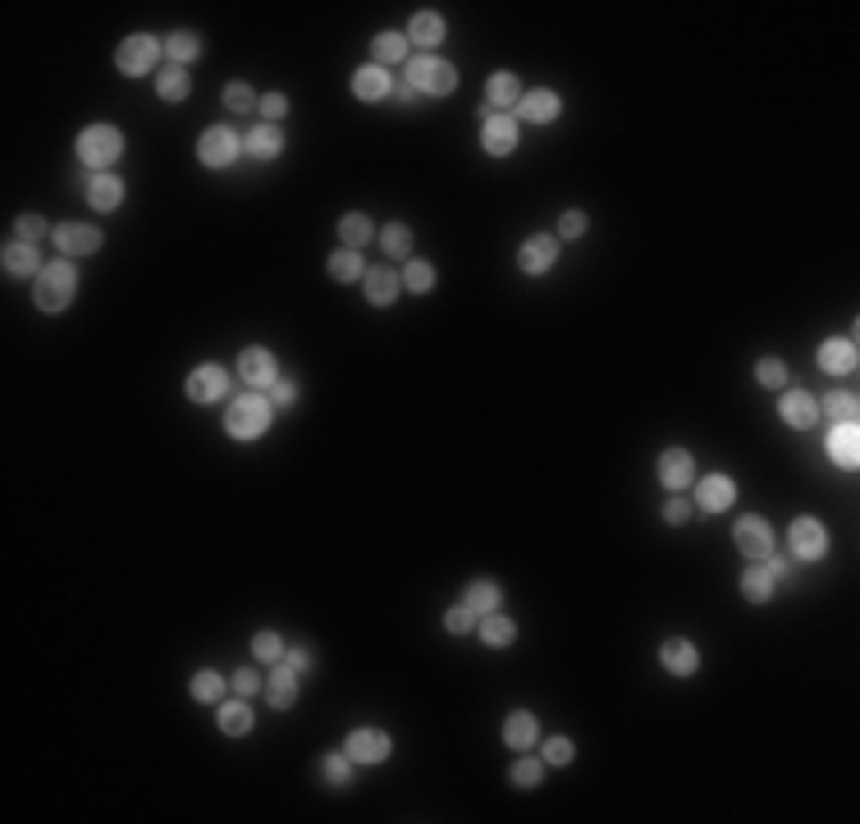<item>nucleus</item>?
Here are the masks:
<instances>
[{"label":"nucleus","mask_w":860,"mask_h":824,"mask_svg":"<svg viewBox=\"0 0 860 824\" xmlns=\"http://www.w3.org/2000/svg\"><path fill=\"white\" fill-rule=\"evenodd\" d=\"M755 376H760V385H769V390H778L783 380H787V367L778 362V358H764L760 367H755Z\"/></svg>","instance_id":"obj_46"},{"label":"nucleus","mask_w":860,"mask_h":824,"mask_svg":"<svg viewBox=\"0 0 860 824\" xmlns=\"http://www.w3.org/2000/svg\"><path fill=\"white\" fill-rule=\"evenodd\" d=\"M266 696H270V706H275V710H289V706L298 701V674L289 669V664H279V669L270 674Z\"/></svg>","instance_id":"obj_23"},{"label":"nucleus","mask_w":860,"mask_h":824,"mask_svg":"<svg viewBox=\"0 0 860 824\" xmlns=\"http://www.w3.org/2000/svg\"><path fill=\"white\" fill-rule=\"evenodd\" d=\"M289 669H293V674H302V669H311V650H307V646H298V650H289Z\"/></svg>","instance_id":"obj_57"},{"label":"nucleus","mask_w":860,"mask_h":824,"mask_svg":"<svg viewBox=\"0 0 860 824\" xmlns=\"http://www.w3.org/2000/svg\"><path fill=\"white\" fill-rule=\"evenodd\" d=\"M403 284L412 294H426L430 284H435V271H430V262H407V271H403Z\"/></svg>","instance_id":"obj_42"},{"label":"nucleus","mask_w":860,"mask_h":824,"mask_svg":"<svg viewBox=\"0 0 860 824\" xmlns=\"http://www.w3.org/2000/svg\"><path fill=\"white\" fill-rule=\"evenodd\" d=\"M769 573H774V578H792V559H778V554H769Z\"/></svg>","instance_id":"obj_58"},{"label":"nucleus","mask_w":860,"mask_h":824,"mask_svg":"<svg viewBox=\"0 0 860 824\" xmlns=\"http://www.w3.org/2000/svg\"><path fill=\"white\" fill-rule=\"evenodd\" d=\"M663 518H668V522H687V518H691L687 499H668V504H663Z\"/></svg>","instance_id":"obj_56"},{"label":"nucleus","mask_w":860,"mask_h":824,"mask_svg":"<svg viewBox=\"0 0 860 824\" xmlns=\"http://www.w3.org/2000/svg\"><path fill=\"white\" fill-rule=\"evenodd\" d=\"M343 755H348V760H362V765H380V760L390 755V738L380 733V728H362V733L348 738Z\"/></svg>","instance_id":"obj_9"},{"label":"nucleus","mask_w":860,"mask_h":824,"mask_svg":"<svg viewBox=\"0 0 860 824\" xmlns=\"http://www.w3.org/2000/svg\"><path fill=\"white\" fill-rule=\"evenodd\" d=\"M339 234H343V243H348V247L358 252V247H362V243L371 238V220L353 211V215H343V220H339Z\"/></svg>","instance_id":"obj_37"},{"label":"nucleus","mask_w":860,"mask_h":824,"mask_svg":"<svg viewBox=\"0 0 860 824\" xmlns=\"http://www.w3.org/2000/svg\"><path fill=\"white\" fill-rule=\"evenodd\" d=\"M659 659H663V669L678 674V678H691L695 664H700V655H695V646H691L687 637H668L663 650H659Z\"/></svg>","instance_id":"obj_16"},{"label":"nucleus","mask_w":860,"mask_h":824,"mask_svg":"<svg viewBox=\"0 0 860 824\" xmlns=\"http://www.w3.org/2000/svg\"><path fill=\"white\" fill-rule=\"evenodd\" d=\"M0 262H5L10 275H42V257H37L33 243H10L5 252H0Z\"/></svg>","instance_id":"obj_25"},{"label":"nucleus","mask_w":860,"mask_h":824,"mask_svg":"<svg viewBox=\"0 0 860 824\" xmlns=\"http://www.w3.org/2000/svg\"><path fill=\"white\" fill-rule=\"evenodd\" d=\"M695 499H700V509H710V513H723L732 499H737V486H732L727 477H705L700 481V490H695Z\"/></svg>","instance_id":"obj_22"},{"label":"nucleus","mask_w":860,"mask_h":824,"mask_svg":"<svg viewBox=\"0 0 860 824\" xmlns=\"http://www.w3.org/2000/svg\"><path fill=\"white\" fill-rule=\"evenodd\" d=\"M407 37L417 42V46H439L444 42V19L439 14H417L407 28Z\"/></svg>","instance_id":"obj_30"},{"label":"nucleus","mask_w":860,"mask_h":824,"mask_svg":"<svg viewBox=\"0 0 860 824\" xmlns=\"http://www.w3.org/2000/svg\"><path fill=\"white\" fill-rule=\"evenodd\" d=\"M165 46L156 42V37H147V33H138V37H129L119 46V55H115V65L129 74V78H138V74H147L151 65H156V55H161Z\"/></svg>","instance_id":"obj_5"},{"label":"nucleus","mask_w":860,"mask_h":824,"mask_svg":"<svg viewBox=\"0 0 860 824\" xmlns=\"http://www.w3.org/2000/svg\"><path fill=\"white\" fill-rule=\"evenodd\" d=\"M284 110H289V101H284L279 92H270V97H261V115H266V124H270V119H279Z\"/></svg>","instance_id":"obj_55"},{"label":"nucleus","mask_w":860,"mask_h":824,"mask_svg":"<svg viewBox=\"0 0 860 824\" xmlns=\"http://www.w3.org/2000/svg\"><path fill=\"white\" fill-rule=\"evenodd\" d=\"M238 376L247 380V390H270L275 380H279V367H275V358L266 353V348H243Z\"/></svg>","instance_id":"obj_6"},{"label":"nucleus","mask_w":860,"mask_h":824,"mask_svg":"<svg viewBox=\"0 0 860 824\" xmlns=\"http://www.w3.org/2000/svg\"><path fill=\"white\" fill-rule=\"evenodd\" d=\"M247 728H252V710H247V701H229V706H220V733L243 738Z\"/></svg>","instance_id":"obj_31"},{"label":"nucleus","mask_w":860,"mask_h":824,"mask_svg":"<svg viewBox=\"0 0 860 824\" xmlns=\"http://www.w3.org/2000/svg\"><path fill=\"white\" fill-rule=\"evenodd\" d=\"M444 627H449V632H471V627H476V614H471L467 605H458V610L444 614Z\"/></svg>","instance_id":"obj_49"},{"label":"nucleus","mask_w":860,"mask_h":824,"mask_svg":"<svg viewBox=\"0 0 860 824\" xmlns=\"http://www.w3.org/2000/svg\"><path fill=\"white\" fill-rule=\"evenodd\" d=\"M252 655H257L261 664H279V659H284V646H279L275 632H257V642H252Z\"/></svg>","instance_id":"obj_43"},{"label":"nucleus","mask_w":860,"mask_h":824,"mask_svg":"<svg viewBox=\"0 0 860 824\" xmlns=\"http://www.w3.org/2000/svg\"><path fill=\"white\" fill-rule=\"evenodd\" d=\"M348 774H353L348 755H326V779H330V783H348Z\"/></svg>","instance_id":"obj_54"},{"label":"nucleus","mask_w":860,"mask_h":824,"mask_svg":"<svg viewBox=\"0 0 860 824\" xmlns=\"http://www.w3.org/2000/svg\"><path fill=\"white\" fill-rule=\"evenodd\" d=\"M856 343L851 339H828L824 348H819V367L828 371V376H851L856 371Z\"/></svg>","instance_id":"obj_17"},{"label":"nucleus","mask_w":860,"mask_h":824,"mask_svg":"<svg viewBox=\"0 0 860 824\" xmlns=\"http://www.w3.org/2000/svg\"><path fill=\"white\" fill-rule=\"evenodd\" d=\"M371 51H375L380 65H398V60L407 55V42H403L398 33H380V37L371 42Z\"/></svg>","instance_id":"obj_36"},{"label":"nucleus","mask_w":860,"mask_h":824,"mask_svg":"<svg viewBox=\"0 0 860 824\" xmlns=\"http://www.w3.org/2000/svg\"><path fill=\"white\" fill-rule=\"evenodd\" d=\"M188 87H193V83H188V74H183V69H174V65H170V69H161V78H156V92H161L165 101H183V97H188Z\"/></svg>","instance_id":"obj_35"},{"label":"nucleus","mask_w":860,"mask_h":824,"mask_svg":"<svg viewBox=\"0 0 860 824\" xmlns=\"http://www.w3.org/2000/svg\"><path fill=\"white\" fill-rule=\"evenodd\" d=\"M828 550V536L815 518H796L792 522V559H819Z\"/></svg>","instance_id":"obj_10"},{"label":"nucleus","mask_w":860,"mask_h":824,"mask_svg":"<svg viewBox=\"0 0 860 824\" xmlns=\"http://www.w3.org/2000/svg\"><path fill=\"white\" fill-rule=\"evenodd\" d=\"M330 275H334V279H358V275H362V257H358L353 247L334 252V257H330Z\"/></svg>","instance_id":"obj_39"},{"label":"nucleus","mask_w":860,"mask_h":824,"mask_svg":"<svg viewBox=\"0 0 860 824\" xmlns=\"http://www.w3.org/2000/svg\"><path fill=\"white\" fill-rule=\"evenodd\" d=\"M554 257H559V238H550V234H535V238H526L522 243V271L526 275H545L550 266H554Z\"/></svg>","instance_id":"obj_12"},{"label":"nucleus","mask_w":860,"mask_h":824,"mask_svg":"<svg viewBox=\"0 0 860 824\" xmlns=\"http://www.w3.org/2000/svg\"><path fill=\"white\" fill-rule=\"evenodd\" d=\"M481 637H486V646H508V642L518 637V627L508 623L503 614H486L481 618Z\"/></svg>","instance_id":"obj_34"},{"label":"nucleus","mask_w":860,"mask_h":824,"mask_svg":"<svg viewBox=\"0 0 860 824\" xmlns=\"http://www.w3.org/2000/svg\"><path fill=\"white\" fill-rule=\"evenodd\" d=\"M513 783H518V788H535V783H540V760H526V755H522L518 765H513Z\"/></svg>","instance_id":"obj_47"},{"label":"nucleus","mask_w":860,"mask_h":824,"mask_svg":"<svg viewBox=\"0 0 860 824\" xmlns=\"http://www.w3.org/2000/svg\"><path fill=\"white\" fill-rule=\"evenodd\" d=\"M390 87H394V83H390V74L380 69V65H366V69H358V78H353V92H358L362 101H380Z\"/></svg>","instance_id":"obj_27"},{"label":"nucleus","mask_w":860,"mask_h":824,"mask_svg":"<svg viewBox=\"0 0 860 824\" xmlns=\"http://www.w3.org/2000/svg\"><path fill=\"white\" fill-rule=\"evenodd\" d=\"M828 454H833V463H842V467L860 463V431H856V422H838L833 431H828Z\"/></svg>","instance_id":"obj_15"},{"label":"nucleus","mask_w":860,"mask_h":824,"mask_svg":"<svg viewBox=\"0 0 860 824\" xmlns=\"http://www.w3.org/2000/svg\"><path fill=\"white\" fill-rule=\"evenodd\" d=\"M481 147L490 156H508L518 147V119H508V115H490L486 119V133H481Z\"/></svg>","instance_id":"obj_14"},{"label":"nucleus","mask_w":860,"mask_h":824,"mask_svg":"<svg viewBox=\"0 0 860 824\" xmlns=\"http://www.w3.org/2000/svg\"><path fill=\"white\" fill-rule=\"evenodd\" d=\"M518 115L531 119V124H550L559 115V97H554L550 87H535V92H526V97L518 101Z\"/></svg>","instance_id":"obj_19"},{"label":"nucleus","mask_w":860,"mask_h":824,"mask_svg":"<svg viewBox=\"0 0 860 824\" xmlns=\"http://www.w3.org/2000/svg\"><path fill=\"white\" fill-rule=\"evenodd\" d=\"M819 412H828L833 422H856V394H828Z\"/></svg>","instance_id":"obj_41"},{"label":"nucleus","mask_w":860,"mask_h":824,"mask_svg":"<svg viewBox=\"0 0 860 824\" xmlns=\"http://www.w3.org/2000/svg\"><path fill=\"white\" fill-rule=\"evenodd\" d=\"M55 247H60V257H87V252L101 247V230L65 225V230H55Z\"/></svg>","instance_id":"obj_11"},{"label":"nucleus","mask_w":860,"mask_h":824,"mask_svg":"<svg viewBox=\"0 0 860 824\" xmlns=\"http://www.w3.org/2000/svg\"><path fill=\"white\" fill-rule=\"evenodd\" d=\"M545 760H550V765H567V760H572V742L567 738H550L545 742Z\"/></svg>","instance_id":"obj_52"},{"label":"nucleus","mask_w":860,"mask_h":824,"mask_svg":"<svg viewBox=\"0 0 860 824\" xmlns=\"http://www.w3.org/2000/svg\"><path fill=\"white\" fill-rule=\"evenodd\" d=\"M815 417H819V403L806 394V390H792V394H783V422L787 426H815Z\"/></svg>","instance_id":"obj_21"},{"label":"nucleus","mask_w":860,"mask_h":824,"mask_svg":"<svg viewBox=\"0 0 860 824\" xmlns=\"http://www.w3.org/2000/svg\"><path fill=\"white\" fill-rule=\"evenodd\" d=\"M691 477H695L691 454L687 449H663V458H659V481L673 486V490H682V486H691Z\"/></svg>","instance_id":"obj_18"},{"label":"nucleus","mask_w":860,"mask_h":824,"mask_svg":"<svg viewBox=\"0 0 860 824\" xmlns=\"http://www.w3.org/2000/svg\"><path fill=\"white\" fill-rule=\"evenodd\" d=\"M535 738H540V728H535V719H531L526 710H518V715H508V719H503V742L513 747V751L535 747Z\"/></svg>","instance_id":"obj_24"},{"label":"nucleus","mask_w":860,"mask_h":824,"mask_svg":"<svg viewBox=\"0 0 860 824\" xmlns=\"http://www.w3.org/2000/svg\"><path fill=\"white\" fill-rule=\"evenodd\" d=\"M279 147H284V138H279L275 124H257V129L247 133V151L257 156V161H270V156H279Z\"/></svg>","instance_id":"obj_28"},{"label":"nucleus","mask_w":860,"mask_h":824,"mask_svg":"<svg viewBox=\"0 0 860 824\" xmlns=\"http://www.w3.org/2000/svg\"><path fill=\"white\" fill-rule=\"evenodd\" d=\"M74 289H78V271H74L69 262L46 266V271L37 275V307H42V311H60V307H69Z\"/></svg>","instance_id":"obj_4"},{"label":"nucleus","mask_w":860,"mask_h":824,"mask_svg":"<svg viewBox=\"0 0 860 824\" xmlns=\"http://www.w3.org/2000/svg\"><path fill=\"white\" fill-rule=\"evenodd\" d=\"M737 550L746 559H769L774 554V531L764 518H742L737 522Z\"/></svg>","instance_id":"obj_8"},{"label":"nucleus","mask_w":860,"mask_h":824,"mask_svg":"<svg viewBox=\"0 0 860 824\" xmlns=\"http://www.w3.org/2000/svg\"><path fill=\"white\" fill-rule=\"evenodd\" d=\"M270 399L266 394H257V390H247V394H238L234 403H229V412H225V426H229V435H238V440H257V435H266V426H270Z\"/></svg>","instance_id":"obj_1"},{"label":"nucleus","mask_w":860,"mask_h":824,"mask_svg":"<svg viewBox=\"0 0 860 824\" xmlns=\"http://www.w3.org/2000/svg\"><path fill=\"white\" fill-rule=\"evenodd\" d=\"M742 591H746V600L764 605V600L774 595V573H769V568H751V573L742 578Z\"/></svg>","instance_id":"obj_33"},{"label":"nucleus","mask_w":860,"mask_h":824,"mask_svg":"<svg viewBox=\"0 0 860 824\" xmlns=\"http://www.w3.org/2000/svg\"><path fill=\"white\" fill-rule=\"evenodd\" d=\"M225 106L243 115V110H252V106H261V101H257V97H252V87H247V83H229V87H225Z\"/></svg>","instance_id":"obj_45"},{"label":"nucleus","mask_w":860,"mask_h":824,"mask_svg":"<svg viewBox=\"0 0 860 824\" xmlns=\"http://www.w3.org/2000/svg\"><path fill=\"white\" fill-rule=\"evenodd\" d=\"M165 51H170V60H179V65H188V60H197L202 42H197V33H174V37L165 42Z\"/></svg>","instance_id":"obj_38"},{"label":"nucleus","mask_w":860,"mask_h":824,"mask_svg":"<svg viewBox=\"0 0 860 824\" xmlns=\"http://www.w3.org/2000/svg\"><path fill=\"white\" fill-rule=\"evenodd\" d=\"M522 101V87H518V78L513 74H494L490 78V106H518Z\"/></svg>","instance_id":"obj_32"},{"label":"nucleus","mask_w":860,"mask_h":824,"mask_svg":"<svg viewBox=\"0 0 860 824\" xmlns=\"http://www.w3.org/2000/svg\"><path fill=\"white\" fill-rule=\"evenodd\" d=\"M462 605H467L471 614H494V610H499V586H494L490 578L471 582V586H467V600H462Z\"/></svg>","instance_id":"obj_29"},{"label":"nucleus","mask_w":860,"mask_h":824,"mask_svg":"<svg viewBox=\"0 0 860 824\" xmlns=\"http://www.w3.org/2000/svg\"><path fill=\"white\" fill-rule=\"evenodd\" d=\"M362 284H366V303H375V307H390V303L398 298V275H394V271H385V266L366 271V275H362Z\"/></svg>","instance_id":"obj_20"},{"label":"nucleus","mask_w":860,"mask_h":824,"mask_svg":"<svg viewBox=\"0 0 860 824\" xmlns=\"http://www.w3.org/2000/svg\"><path fill=\"white\" fill-rule=\"evenodd\" d=\"M559 234H563V238H582V234H586V215H582V211H567V215L559 220Z\"/></svg>","instance_id":"obj_53"},{"label":"nucleus","mask_w":860,"mask_h":824,"mask_svg":"<svg viewBox=\"0 0 860 824\" xmlns=\"http://www.w3.org/2000/svg\"><path fill=\"white\" fill-rule=\"evenodd\" d=\"M193 696H197V701H220V696H225V683H220V674H197L193 678Z\"/></svg>","instance_id":"obj_44"},{"label":"nucleus","mask_w":860,"mask_h":824,"mask_svg":"<svg viewBox=\"0 0 860 824\" xmlns=\"http://www.w3.org/2000/svg\"><path fill=\"white\" fill-rule=\"evenodd\" d=\"M119 198H124V183L115 174H97V179L87 183V202L97 206V211H115Z\"/></svg>","instance_id":"obj_26"},{"label":"nucleus","mask_w":860,"mask_h":824,"mask_svg":"<svg viewBox=\"0 0 860 824\" xmlns=\"http://www.w3.org/2000/svg\"><path fill=\"white\" fill-rule=\"evenodd\" d=\"M293 399H298V385H293V380H284V376H279L275 385H270V403H275V408H289Z\"/></svg>","instance_id":"obj_51"},{"label":"nucleus","mask_w":860,"mask_h":824,"mask_svg":"<svg viewBox=\"0 0 860 824\" xmlns=\"http://www.w3.org/2000/svg\"><path fill=\"white\" fill-rule=\"evenodd\" d=\"M14 230H19V243H37V238L46 234V220H42V215H23Z\"/></svg>","instance_id":"obj_48"},{"label":"nucleus","mask_w":860,"mask_h":824,"mask_svg":"<svg viewBox=\"0 0 860 824\" xmlns=\"http://www.w3.org/2000/svg\"><path fill=\"white\" fill-rule=\"evenodd\" d=\"M412 92H430V97H449L458 74L449 60H435V55H417V60H407V78H403Z\"/></svg>","instance_id":"obj_2"},{"label":"nucleus","mask_w":860,"mask_h":824,"mask_svg":"<svg viewBox=\"0 0 860 824\" xmlns=\"http://www.w3.org/2000/svg\"><path fill=\"white\" fill-rule=\"evenodd\" d=\"M119 151H124V133L115 129V124H92V129L78 133V161L92 166V170L119 161Z\"/></svg>","instance_id":"obj_3"},{"label":"nucleus","mask_w":860,"mask_h":824,"mask_svg":"<svg viewBox=\"0 0 860 824\" xmlns=\"http://www.w3.org/2000/svg\"><path fill=\"white\" fill-rule=\"evenodd\" d=\"M225 390H229V371L225 367H197L193 376H188V399L193 403H215V399H225Z\"/></svg>","instance_id":"obj_7"},{"label":"nucleus","mask_w":860,"mask_h":824,"mask_svg":"<svg viewBox=\"0 0 860 824\" xmlns=\"http://www.w3.org/2000/svg\"><path fill=\"white\" fill-rule=\"evenodd\" d=\"M380 247H385L390 257H407V252H412V230L407 225H390L385 234H380Z\"/></svg>","instance_id":"obj_40"},{"label":"nucleus","mask_w":860,"mask_h":824,"mask_svg":"<svg viewBox=\"0 0 860 824\" xmlns=\"http://www.w3.org/2000/svg\"><path fill=\"white\" fill-rule=\"evenodd\" d=\"M197 156L206 166H229L234 156H238V138L229 129H206L202 142H197Z\"/></svg>","instance_id":"obj_13"},{"label":"nucleus","mask_w":860,"mask_h":824,"mask_svg":"<svg viewBox=\"0 0 860 824\" xmlns=\"http://www.w3.org/2000/svg\"><path fill=\"white\" fill-rule=\"evenodd\" d=\"M234 691L243 696V701H252V696L261 691V678L252 674V669H238V674H234Z\"/></svg>","instance_id":"obj_50"}]
</instances>
